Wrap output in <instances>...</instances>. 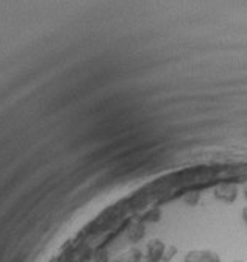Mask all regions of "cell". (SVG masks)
Wrapping results in <instances>:
<instances>
[{
	"instance_id": "6da1fadb",
	"label": "cell",
	"mask_w": 247,
	"mask_h": 262,
	"mask_svg": "<svg viewBox=\"0 0 247 262\" xmlns=\"http://www.w3.org/2000/svg\"><path fill=\"white\" fill-rule=\"evenodd\" d=\"M238 184L235 183H221L214 187L213 190V196L218 202H222L225 205H230V203H235L236 199H238Z\"/></svg>"
},
{
	"instance_id": "7a4b0ae2",
	"label": "cell",
	"mask_w": 247,
	"mask_h": 262,
	"mask_svg": "<svg viewBox=\"0 0 247 262\" xmlns=\"http://www.w3.org/2000/svg\"><path fill=\"white\" fill-rule=\"evenodd\" d=\"M183 262H221V257L213 250H190Z\"/></svg>"
},
{
	"instance_id": "3957f363",
	"label": "cell",
	"mask_w": 247,
	"mask_h": 262,
	"mask_svg": "<svg viewBox=\"0 0 247 262\" xmlns=\"http://www.w3.org/2000/svg\"><path fill=\"white\" fill-rule=\"evenodd\" d=\"M147 259L152 262H161L166 250V244L161 239H150L147 242Z\"/></svg>"
},
{
	"instance_id": "277c9868",
	"label": "cell",
	"mask_w": 247,
	"mask_h": 262,
	"mask_svg": "<svg viewBox=\"0 0 247 262\" xmlns=\"http://www.w3.org/2000/svg\"><path fill=\"white\" fill-rule=\"evenodd\" d=\"M146 236V225L142 222H135L130 225V228L127 229V237L132 244H138L144 239Z\"/></svg>"
},
{
	"instance_id": "5b68a950",
	"label": "cell",
	"mask_w": 247,
	"mask_h": 262,
	"mask_svg": "<svg viewBox=\"0 0 247 262\" xmlns=\"http://www.w3.org/2000/svg\"><path fill=\"white\" fill-rule=\"evenodd\" d=\"M161 217H163V212H161L160 208H152L150 211H147L146 214H142V217L139 219V222H142L144 225L146 223H157V222L161 220Z\"/></svg>"
},
{
	"instance_id": "8992f818",
	"label": "cell",
	"mask_w": 247,
	"mask_h": 262,
	"mask_svg": "<svg viewBox=\"0 0 247 262\" xmlns=\"http://www.w3.org/2000/svg\"><path fill=\"white\" fill-rule=\"evenodd\" d=\"M199 202H200V193L197 192H190L183 196V203L187 206H197Z\"/></svg>"
},
{
	"instance_id": "52a82bcc",
	"label": "cell",
	"mask_w": 247,
	"mask_h": 262,
	"mask_svg": "<svg viewBox=\"0 0 247 262\" xmlns=\"http://www.w3.org/2000/svg\"><path fill=\"white\" fill-rule=\"evenodd\" d=\"M178 253V248L172 244H168L166 245V250H164V254H163V260L161 262H171Z\"/></svg>"
},
{
	"instance_id": "ba28073f",
	"label": "cell",
	"mask_w": 247,
	"mask_h": 262,
	"mask_svg": "<svg viewBox=\"0 0 247 262\" xmlns=\"http://www.w3.org/2000/svg\"><path fill=\"white\" fill-rule=\"evenodd\" d=\"M142 260V251L139 248H132L130 250V262H141Z\"/></svg>"
},
{
	"instance_id": "9c48e42d",
	"label": "cell",
	"mask_w": 247,
	"mask_h": 262,
	"mask_svg": "<svg viewBox=\"0 0 247 262\" xmlns=\"http://www.w3.org/2000/svg\"><path fill=\"white\" fill-rule=\"evenodd\" d=\"M241 219H242V222H244V225L247 226V206L241 211Z\"/></svg>"
},
{
	"instance_id": "30bf717a",
	"label": "cell",
	"mask_w": 247,
	"mask_h": 262,
	"mask_svg": "<svg viewBox=\"0 0 247 262\" xmlns=\"http://www.w3.org/2000/svg\"><path fill=\"white\" fill-rule=\"evenodd\" d=\"M244 196H245V199H247V187L244 189Z\"/></svg>"
},
{
	"instance_id": "8fae6325",
	"label": "cell",
	"mask_w": 247,
	"mask_h": 262,
	"mask_svg": "<svg viewBox=\"0 0 247 262\" xmlns=\"http://www.w3.org/2000/svg\"><path fill=\"white\" fill-rule=\"evenodd\" d=\"M141 262H152V260H149V259H146V260H141Z\"/></svg>"
},
{
	"instance_id": "7c38bea8",
	"label": "cell",
	"mask_w": 247,
	"mask_h": 262,
	"mask_svg": "<svg viewBox=\"0 0 247 262\" xmlns=\"http://www.w3.org/2000/svg\"><path fill=\"white\" fill-rule=\"evenodd\" d=\"M233 262H242V260H233Z\"/></svg>"
},
{
	"instance_id": "4fadbf2b",
	"label": "cell",
	"mask_w": 247,
	"mask_h": 262,
	"mask_svg": "<svg viewBox=\"0 0 247 262\" xmlns=\"http://www.w3.org/2000/svg\"><path fill=\"white\" fill-rule=\"evenodd\" d=\"M126 262H130V260H126Z\"/></svg>"
}]
</instances>
